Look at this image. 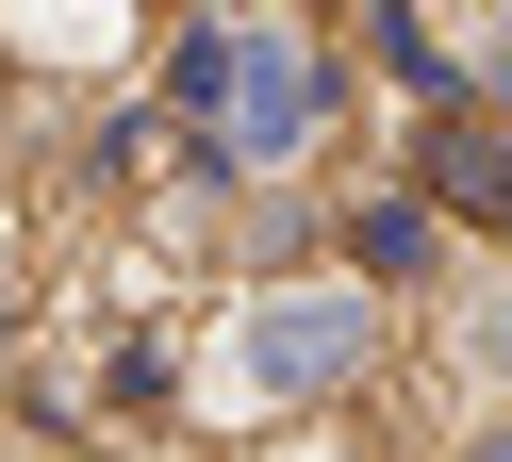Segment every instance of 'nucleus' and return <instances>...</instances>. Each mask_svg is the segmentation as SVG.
<instances>
[{
    "label": "nucleus",
    "instance_id": "nucleus-3",
    "mask_svg": "<svg viewBox=\"0 0 512 462\" xmlns=\"http://www.w3.org/2000/svg\"><path fill=\"white\" fill-rule=\"evenodd\" d=\"M34 33L50 50H116V0H34Z\"/></svg>",
    "mask_w": 512,
    "mask_h": 462
},
{
    "label": "nucleus",
    "instance_id": "nucleus-1",
    "mask_svg": "<svg viewBox=\"0 0 512 462\" xmlns=\"http://www.w3.org/2000/svg\"><path fill=\"white\" fill-rule=\"evenodd\" d=\"M182 83L215 99V132H232V165H281L314 132V66L281 50L265 17H232V33H199V66H182Z\"/></svg>",
    "mask_w": 512,
    "mask_h": 462
},
{
    "label": "nucleus",
    "instance_id": "nucleus-2",
    "mask_svg": "<svg viewBox=\"0 0 512 462\" xmlns=\"http://www.w3.org/2000/svg\"><path fill=\"white\" fill-rule=\"evenodd\" d=\"M232 363H248L265 396H314V380H347V363H364V281H314V297H265Z\"/></svg>",
    "mask_w": 512,
    "mask_h": 462
}]
</instances>
